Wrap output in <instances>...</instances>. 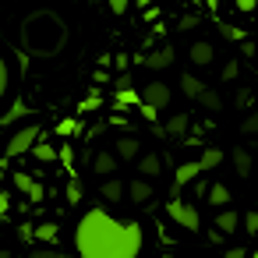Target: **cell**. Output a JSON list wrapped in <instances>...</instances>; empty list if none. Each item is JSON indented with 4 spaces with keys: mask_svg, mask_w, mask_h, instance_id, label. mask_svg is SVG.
Returning a JSON list of instances; mask_svg holds the SVG:
<instances>
[{
    "mask_svg": "<svg viewBox=\"0 0 258 258\" xmlns=\"http://www.w3.org/2000/svg\"><path fill=\"white\" fill-rule=\"evenodd\" d=\"M71 240L78 258H142L145 226L138 219H120L103 205H92L75 219Z\"/></svg>",
    "mask_w": 258,
    "mask_h": 258,
    "instance_id": "6da1fadb",
    "label": "cell"
},
{
    "mask_svg": "<svg viewBox=\"0 0 258 258\" xmlns=\"http://www.w3.org/2000/svg\"><path fill=\"white\" fill-rule=\"evenodd\" d=\"M223 159H226V152H223V149H212V145H209V149H205V152H202L198 159H191V163H180V166L173 170V195H180V191H184V187H187L191 180H198V177H202L205 170H216V166H219Z\"/></svg>",
    "mask_w": 258,
    "mask_h": 258,
    "instance_id": "7a4b0ae2",
    "label": "cell"
},
{
    "mask_svg": "<svg viewBox=\"0 0 258 258\" xmlns=\"http://www.w3.org/2000/svg\"><path fill=\"white\" fill-rule=\"evenodd\" d=\"M39 138H43V127H39V124H25L22 131H15V135L8 138V145H4V166H11V159H15V156L32 152Z\"/></svg>",
    "mask_w": 258,
    "mask_h": 258,
    "instance_id": "3957f363",
    "label": "cell"
},
{
    "mask_svg": "<svg viewBox=\"0 0 258 258\" xmlns=\"http://www.w3.org/2000/svg\"><path fill=\"white\" fill-rule=\"evenodd\" d=\"M15 57L18 53H4L0 57V113H4L18 96V71H15Z\"/></svg>",
    "mask_w": 258,
    "mask_h": 258,
    "instance_id": "277c9868",
    "label": "cell"
},
{
    "mask_svg": "<svg viewBox=\"0 0 258 258\" xmlns=\"http://www.w3.org/2000/svg\"><path fill=\"white\" fill-rule=\"evenodd\" d=\"M166 216L177 223V226H184V230H191V233H198V226H202V216H198V209L191 205V202H184L180 195L166 205Z\"/></svg>",
    "mask_w": 258,
    "mask_h": 258,
    "instance_id": "5b68a950",
    "label": "cell"
},
{
    "mask_svg": "<svg viewBox=\"0 0 258 258\" xmlns=\"http://www.w3.org/2000/svg\"><path fill=\"white\" fill-rule=\"evenodd\" d=\"M11 184H15V191H22V195H25V198H29L32 205H39V202L46 198V187H43V184H39L36 177L22 173V170H15V173H11Z\"/></svg>",
    "mask_w": 258,
    "mask_h": 258,
    "instance_id": "8992f818",
    "label": "cell"
},
{
    "mask_svg": "<svg viewBox=\"0 0 258 258\" xmlns=\"http://www.w3.org/2000/svg\"><path fill=\"white\" fill-rule=\"evenodd\" d=\"M170 85L166 82H149V85H142V103H152V106H159V110H166L170 106Z\"/></svg>",
    "mask_w": 258,
    "mask_h": 258,
    "instance_id": "52a82bcc",
    "label": "cell"
},
{
    "mask_svg": "<svg viewBox=\"0 0 258 258\" xmlns=\"http://www.w3.org/2000/svg\"><path fill=\"white\" fill-rule=\"evenodd\" d=\"M135 64H142V68H149V71H163V68L173 64V46H163V50H156V53H149V57L138 53Z\"/></svg>",
    "mask_w": 258,
    "mask_h": 258,
    "instance_id": "ba28073f",
    "label": "cell"
},
{
    "mask_svg": "<svg viewBox=\"0 0 258 258\" xmlns=\"http://www.w3.org/2000/svg\"><path fill=\"white\" fill-rule=\"evenodd\" d=\"M230 163H233V173H237V177H251V173H254V156H251L244 145H237V149L230 152Z\"/></svg>",
    "mask_w": 258,
    "mask_h": 258,
    "instance_id": "9c48e42d",
    "label": "cell"
},
{
    "mask_svg": "<svg viewBox=\"0 0 258 258\" xmlns=\"http://www.w3.org/2000/svg\"><path fill=\"white\" fill-rule=\"evenodd\" d=\"M117 159H120V156H117L113 149H103V152H96V156H92V170H96L99 177H113Z\"/></svg>",
    "mask_w": 258,
    "mask_h": 258,
    "instance_id": "30bf717a",
    "label": "cell"
},
{
    "mask_svg": "<svg viewBox=\"0 0 258 258\" xmlns=\"http://www.w3.org/2000/svg\"><path fill=\"white\" fill-rule=\"evenodd\" d=\"M29 113H36V110H32V106H29L25 99H15V103H11V106H8L4 113H0V127H11L15 120H25Z\"/></svg>",
    "mask_w": 258,
    "mask_h": 258,
    "instance_id": "8fae6325",
    "label": "cell"
},
{
    "mask_svg": "<svg viewBox=\"0 0 258 258\" xmlns=\"http://www.w3.org/2000/svg\"><path fill=\"white\" fill-rule=\"evenodd\" d=\"M187 127H191V113H173L166 124H163V135H170V138H187Z\"/></svg>",
    "mask_w": 258,
    "mask_h": 258,
    "instance_id": "7c38bea8",
    "label": "cell"
},
{
    "mask_svg": "<svg viewBox=\"0 0 258 258\" xmlns=\"http://www.w3.org/2000/svg\"><path fill=\"white\" fill-rule=\"evenodd\" d=\"M113 152H117L120 159H138V156H142V142H138L135 135H120V138L113 142Z\"/></svg>",
    "mask_w": 258,
    "mask_h": 258,
    "instance_id": "4fadbf2b",
    "label": "cell"
},
{
    "mask_svg": "<svg viewBox=\"0 0 258 258\" xmlns=\"http://www.w3.org/2000/svg\"><path fill=\"white\" fill-rule=\"evenodd\" d=\"M138 170H142V177H159L163 173V156L159 152H142L138 156Z\"/></svg>",
    "mask_w": 258,
    "mask_h": 258,
    "instance_id": "5bb4252c",
    "label": "cell"
},
{
    "mask_svg": "<svg viewBox=\"0 0 258 258\" xmlns=\"http://www.w3.org/2000/svg\"><path fill=\"white\" fill-rule=\"evenodd\" d=\"M131 106H142V92L131 85V89H117L113 96V110H131Z\"/></svg>",
    "mask_w": 258,
    "mask_h": 258,
    "instance_id": "9a60e30c",
    "label": "cell"
},
{
    "mask_svg": "<svg viewBox=\"0 0 258 258\" xmlns=\"http://www.w3.org/2000/svg\"><path fill=\"white\" fill-rule=\"evenodd\" d=\"M99 195H103V202H113V205H117V202L127 195V184H120L117 177H106L103 187H99Z\"/></svg>",
    "mask_w": 258,
    "mask_h": 258,
    "instance_id": "2e32d148",
    "label": "cell"
},
{
    "mask_svg": "<svg viewBox=\"0 0 258 258\" xmlns=\"http://www.w3.org/2000/svg\"><path fill=\"white\" fill-rule=\"evenodd\" d=\"M127 198H131V202H138V205H145V202L152 198V184H149V180H142V177H135V180L127 184Z\"/></svg>",
    "mask_w": 258,
    "mask_h": 258,
    "instance_id": "e0dca14e",
    "label": "cell"
},
{
    "mask_svg": "<svg viewBox=\"0 0 258 258\" xmlns=\"http://www.w3.org/2000/svg\"><path fill=\"white\" fill-rule=\"evenodd\" d=\"M240 223H244V216H237L233 209H219V216H216V230L219 233H233Z\"/></svg>",
    "mask_w": 258,
    "mask_h": 258,
    "instance_id": "ac0fdd59",
    "label": "cell"
},
{
    "mask_svg": "<svg viewBox=\"0 0 258 258\" xmlns=\"http://www.w3.org/2000/svg\"><path fill=\"white\" fill-rule=\"evenodd\" d=\"M212 43H205V39H198V43H191V60L198 64V68H205V64H212Z\"/></svg>",
    "mask_w": 258,
    "mask_h": 258,
    "instance_id": "d6986e66",
    "label": "cell"
},
{
    "mask_svg": "<svg viewBox=\"0 0 258 258\" xmlns=\"http://www.w3.org/2000/svg\"><path fill=\"white\" fill-rule=\"evenodd\" d=\"M180 92H184L187 99H198V96L205 92V85H202V82H198L191 71H184V75H180Z\"/></svg>",
    "mask_w": 258,
    "mask_h": 258,
    "instance_id": "ffe728a7",
    "label": "cell"
},
{
    "mask_svg": "<svg viewBox=\"0 0 258 258\" xmlns=\"http://www.w3.org/2000/svg\"><path fill=\"white\" fill-rule=\"evenodd\" d=\"M230 198H233V195H230V187H226V184H219V180H216V184L209 187V205L226 209V205H230Z\"/></svg>",
    "mask_w": 258,
    "mask_h": 258,
    "instance_id": "44dd1931",
    "label": "cell"
},
{
    "mask_svg": "<svg viewBox=\"0 0 258 258\" xmlns=\"http://www.w3.org/2000/svg\"><path fill=\"white\" fill-rule=\"evenodd\" d=\"M198 106H205V110H212V113H219V106H223V99H219V92H212V89H205L198 99H195Z\"/></svg>",
    "mask_w": 258,
    "mask_h": 258,
    "instance_id": "7402d4cb",
    "label": "cell"
},
{
    "mask_svg": "<svg viewBox=\"0 0 258 258\" xmlns=\"http://www.w3.org/2000/svg\"><path fill=\"white\" fill-rule=\"evenodd\" d=\"M57 138H75L78 135V117H64V120H57Z\"/></svg>",
    "mask_w": 258,
    "mask_h": 258,
    "instance_id": "603a6c76",
    "label": "cell"
},
{
    "mask_svg": "<svg viewBox=\"0 0 258 258\" xmlns=\"http://www.w3.org/2000/svg\"><path fill=\"white\" fill-rule=\"evenodd\" d=\"M32 156H36L39 163H53V159H57V149H53L50 142H36V149H32Z\"/></svg>",
    "mask_w": 258,
    "mask_h": 258,
    "instance_id": "cb8c5ba5",
    "label": "cell"
},
{
    "mask_svg": "<svg viewBox=\"0 0 258 258\" xmlns=\"http://www.w3.org/2000/svg\"><path fill=\"white\" fill-rule=\"evenodd\" d=\"M36 240L53 244V240H57V223H39V226H36Z\"/></svg>",
    "mask_w": 258,
    "mask_h": 258,
    "instance_id": "d4e9b609",
    "label": "cell"
},
{
    "mask_svg": "<svg viewBox=\"0 0 258 258\" xmlns=\"http://www.w3.org/2000/svg\"><path fill=\"white\" fill-rule=\"evenodd\" d=\"M25 258H71L68 251H60V247H32Z\"/></svg>",
    "mask_w": 258,
    "mask_h": 258,
    "instance_id": "484cf974",
    "label": "cell"
},
{
    "mask_svg": "<svg viewBox=\"0 0 258 258\" xmlns=\"http://www.w3.org/2000/svg\"><path fill=\"white\" fill-rule=\"evenodd\" d=\"M99 103H103V99L92 92L89 99H82V103H78V113H92V110H99Z\"/></svg>",
    "mask_w": 258,
    "mask_h": 258,
    "instance_id": "4316f807",
    "label": "cell"
},
{
    "mask_svg": "<svg viewBox=\"0 0 258 258\" xmlns=\"http://www.w3.org/2000/svg\"><path fill=\"white\" fill-rule=\"evenodd\" d=\"M138 110H142V117H145L149 124H156V120H159V113H163V110H159V106H152V103H142Z\"/></svg>",
    "mask_w": 258,
    "mask_h": 258,
    "instance_id": "83f0119b",
    "label": "cell"
},
{
    "mask_svg": "<svg viewBox=\"0 0 258 258\" xmlns=\"http://www.w3.org/2000/svg\"><path fill=\"white\" fill-rule=\"evenodd\" d=\"M240 131H244V135H258V113H247V117L240 120Z\"/></svg>",
    "mask_w": 258,
    "mask_h": 258,
    "instance_id": "f1b7e54d",
    "label": "cell"
},
{
    "mask_svg": "<svg viewBox=\"0 0 258 258\" xmlns=\"http://www.w3.org/2000/svg\"><path fill=\"white\" fill-rule=\"evenodd\" d=\"M195 25H198V15H195V11H187V15H184V18L177 22V29H180V32H191Z\"/></svg>",
    "mask_w": 258,
    "mask_h": 258,
    "instance_id": "f546056e",
    "label": "cell"
},
{
    "mask_svg": "<svg viewBox=\"0 0 258 258\" xmlns=\"http://www.w3.org/2000/svg\"><path fill=\"white\" fill-rule=\"evenodd\" d=\"M240 75V60H226V68H223V82H233Z\"/></svg>",
    "mask_w": 258,
    "mask_h": 258,
    "instance_id": "4dcf8cb0",
    "label": "cell"
},
{
    "mask_svg": "<svg viewBox=\"0 0 258 258\" xmlns=\"http://www.w3.org/2000/svg\"><path fill=\"white\" fill-rule=\"evenodd\" d=\"M244 230H247V233H251V237H254V233H258V212H254V209H251V212H247V216H244Z\"/></svg>",
    "mask_w": 258,
    "mask_h": 258,
    "instance_id": "1f68e13d",
    "label": "cell"
},
{
    "mask_svg": "<svg viewBox=\"0 0 258 258\" xmlns=\"http://www.w3.org/2000/svg\"><path fill=\"white\" fill-rule=\"evenodd\" d=\"M223 36H226V39H233V43H244V39H247V36H244V29H233V25H226V29H223Z\"/></svg>",
    "mask_w": 258,
    "mask_h": 258,
    "instance_id": "d6a6232c",
    "label": "cell"
},
{
    "mask_svg": "<svg viewBox=\"0 0 258 258\" xmlns=\"http://www.w3.org/2000/svg\"><path fill=\"white\" fill-rule=\"evenodd\" d=\"M60 163H64L68 170L75 166V145H64V149H60Z\"/></svg>",
    "mask_w": 258,
    "mask_h": 258,
    "instance_id": "836d02e7",
    "label": "cell"
},
{
    "mask_svg": "<svg viewBox=\"0 0 258 258\" xmlns=\"http://www.w3.org/2000/svg\"><path fill=\"white\" fill-rule=\"evenodd\" d=\"M68 202H71V205H78V202H82V187H78V180H71V184H68Z\"/></svg>",
    "mask_w": 258,
    "mask_h": 258,
    "instance_id": "e575fe53",
    "label": "cell"
},
{
    "mask_svg": "<svg viewBox=\"0 0 258 258\" xmlns=\"http://www.w3.org/2000/svg\"><path fill=\"white\" fill-rule=\"evenodd\" d=\"M18 240H36V226L32 223H22L18 226Z\"/></svg>",
    "mask_w": 258,
    "mask_h": 258,
    "instance_id": "d590c367",
    "label": "cell"
},
{
    "mask_svg": "<svg viewBox=\"0 0 258 258\" xmlns=\"http://www.w3.org/2000/svg\"><path fill=\"white\" fill-rule=\"evenodd\" d=\"M106 8H110L113 15H124V11L131 8V0H106Z\"/></svg>",
    "mask_w": 258,
    "mask_h": 258,
    "instance_id": "8d00e7d4",
    "label": "cell"
},
{
    "mask_svg": "<svg viewBox=\"0 0 258 258\" xmlns=\"http://www.w3.org/2000/svg\"><path fill=\"white\" fill-rule=\"evenodd\" d=\"M113 89H131V75H127V71H120V75H117V82H113Z\"/></svg>",
    "mask_w": 258,
    "mask_h": 258,
    "instance_id": "74e56055",
    "label": "cell"
},
{
    "mask_svg": "<svg viewBox=\"0 0 258 258\" xmlns=\"http://www.w3.org/2000/svg\"><path fill=\"white\" fill-rule=\"evenodd\" d=\"M92 82H99V85H103V82H110V75H106V68H96V71H92Z\"/></svg>",
    "mask_w": 258,
    "mask_h": 258,
    "instance_id": "f35d334b",
    "label": "cell"
},
{
    "mask_svg": "<svg viewBox=\"0 0 258 258\" xmlns=\"http://www.w3.org/2000/svg\"><path fill=\"white\" fill-rule=\"evenodd\" d=\"M247 99H251V89H240L237 92V106H247Z\"/></svg>",
    "mask_w": 258,
    "mask_h": 258,
    "instance_id": "ab89813d",
    "label": "cell"
},
{
    "mask_svg": "<svg viewBox=\"0 0 258 258\" xmlns=\"http://www.w3.org/2000/svg\"><path fill=\"white\" fill-rule=\"evenodd\" d=\"M226 258H247V251H244V247H230Z\"/></svg>",
    "mask_w": 258,
    "mask_h": 258,
    "instance_id": "60d3db41",
    "label": "cell"
},
{
    "mask_svg": "<svg viewBox=\"0 0 258 258\" xmlns=\"http://www.w3.org/2000/svg\"><path fill=\"white\" fill-rule=\"evenodd\" d=\"M254 4H258V0H237V8H240V11H254Z\"/></svg>",
    "mask_w": 258,
    "mask_h": 258,
    "instance_id": "b9f144b4",
    "label": "cell"
},
{
    "mask_svg": "<svg viewBox=\"0 0 258 258\" xmlns=\"http://www.w3.org/2000/svg\"><path fill=\"white\" fill-rule=\"evenodd\" d=\"M0 258H15V254H11V247H4V251H0Z\"/></svg>",
    "mask_w": 258,
    "mask_h": 258,
    "instance_id": "7bdbcfd3",
    "label": "cell"
},
{
    "mask_svg": "<svg viewBox=\"0 0 258 258\" xmlns=\"http://www.w3.org/2000/svg\"><path fill=\"white\" fill-rule=\"evenodd\" d=\"M247 258H258V251H254V254H247Z\"/></svg>",
    "mask_w": 258,
    "mask_h": 258,
    "instance_id": "ee69618b",
    "label": "cell"
}]
</instances>
